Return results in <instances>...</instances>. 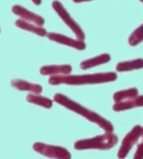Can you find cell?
<instances>
[{"label": "cell", "mask_w": 143, "mask_h": 159, "mask_svg": "<svg viewBox=\"0 0 143 159\" xmlns=\"http://www.w3.org/2000/svg\"><path fill=\"white\" fill-rule=\"evenodd\" d=\"M143 128L140 125H136L124 138L119 148L117 156L119 158H124L128 155L135 144L142 136Z\"/></svg>", "instance_id": "cell-6"}, {"label": "cell", "mask_w": 143, "mask_h": 159, "mask_svg": "<svg viewBox=\"0 0 143 159\" xmlns=\"http://www.w3.org/2000/svg\"><path fill=\"white\" fill-rule=\"evenodd\" d=\"M143 68V59L137 58L130 61L119 62L116 66L118 72H128L135 70H140Z\"/></svg>", "instance_id": "cell-14"}, {"label": "cell", "mask_w": 143, "mask_h": 159, "mask_svg": "<svg viewBox=\"0 0 143 159\" xmlns=\"http://www.w3.org/2000/svg\"><path fill=\"white\" fill-rule=\"evenodd\" d=\"M53 99L55 102L59 104V105H62L71 111H74L75 113L81 115V116L90 120L91 122L97 124L106 132H113L114 127L109 120H106L105 118L101 116V115L98 114L96 112L85 108L84 107L80 105L78 102H76L75 101L70 99L67 96H65V95L60 94V93H57L54 95Z\"/></svg>", "instance_id": "cell-2"}, {"label": "cell", "mask_w": 143, "mask_h": 159, "mask_svg": "<svg viewBox=\"0 0 143 159\" xmlns=\"http://www.w3.org/2000/svg\"><path fill=\"white\" fill-rule=\"evenodd\" d=\"M137 95H138V90L136 88H131V89L127 90H119V91L115 93L113 95V100L115 103L119 102L133 98L137 96Z\"/></svg>", "instance_id": "cell-16"}, {"label": "cell", "mask_w": 143, "mask_h": 159, "mask_svg": "<svg viewBox=\"0 0 143 159\" xmlns=\"http://www.w3.org/2000/svg\"><path fill=\"white\" fill-rule=\"evenodd\" d=\"M118 142V138L112 133L96 136L94 138L80 139L75 142L74 149L76 150L86 149H110Z\"/></svg>", "instance_id": "cell-3"}, {"label": "cell", "mask_w": 143, "mask_h": 159, "mask_svg": "<svg viewBox=\"0 0 143 159\" xmlns=\"http://www.w3.org/2000/svg\"><path fill=\"white\" fill-rule=\"evenodd\" d=\"M11 84L13 88L22 91L30 92L34 94H41L43 92V87L41 85L30 83L20 79H13L11 82Z\"/></svg>", "instance_id": "cell-10"}, {"label": "cell", "mask_w": 143, "mask_h": 159, "mask_svg": "<svg viewBox=\"0 0 143 159\" xmlns=\"http://www.w3.org/2000/svg\"><path fill=\"white\" fill-rule=\"evenodd\" d=\"M135 159H142L143 158V143H140L137 146L136 153L134 155Z\"/></svg>", "instance_id": "cell-18"}, {"label": "cell", "mask_w": 143, "mask_h": 159, "mask_svg": "<svg viewBox=\"0 0 143 159\" xmlns=\"http://www.w3.org/2000/svg\"><path fill=\"white\" fill-rule=\"evenodd\" d=\"M33 149L36 152L46 157L58 159H70L71 154L64 147L53 146L41 142H36L33 144Z\"/></svg>", "instance_id": "cell-5"}, {"label": "cell", "mask_w": 143, "mask_h": 159, "mask_svg": "<svg viewBox=\"0 0 143 159\" xmlns=\"http://www.w3.org/2000/svg\"><path fill=\"white\" fill-rule=\"evenodd\" d=\"M143 107V95L140 96L137 95L131 99L119 102H115L112 109L115 111H122L135 107Z\"/></svg>", "instance_id": "cell-11"}, {"label": "cell", "mask_w": 143, "mask_h": 159, "mask_svg": "<svg viewBox=\"0 0 143 159\" xmlns=\"http://www.w3.org/2000/svg\"><path fill=\"white\" fill-rule=\"evenodd\" d=\"M72 72V67L70 65H46L40 69V73L42 75L58 76L68 75Z\"/></svg>", "instance_id": "cell-9"}, {"label": "cell", "mask_w": 143, "mask_h": 159, "mask_svg": "<svg viewBox=\"0 0 143 159\" xmlns=\"http://www.w3.org/2000/svg\"><path fill=\"white\" fill-rule=\"evenodd\" d=\"M26 100L29 103L43 107L46 109H50L53 107V101L48 98L39 95V94H29L26 97Z\"/></svg>", "instance_id": "cell-15"}, {"label": "cell", "mask_w": 143, "mask_h": 159, "mask_svg": "<svg viewBox=\"0 0 143 159\" xmlns=\"http://www.w3.org/2000/svg\"><path fill=\"white\" fill-rule=\"evenodd\" d=\"M89 1H92V0H73V2H75V3H81V2H86Z\"/></svg>", "instance_id": "cell-19"}, {"label": "cell", "mask_w": 143, "mask_h": 159, "mask_svg": "<svg viewBox=\"0 0 143 159\" xmlns=\"http://www.w3.org/2000/svg\"><path fill=\"white\" fill-rule=\"evenodd\" d=\"M117 79V75L115 72L97 73L83 75H68L51 76L50 78L48 79V83L53 86L59 84L80 86V85L108 83V82L114 81Z\"/></svg>", "instance_id": "cell-1"}, {"label": "cell", "mask_w": 143, "mask_h": 159, "mask_svg": "<svg viewBox=\"0 0 143 159\" xmlns=\"http://www.w3.org/2000/svg\"><path fill=\"white\" fill-rule=\"evenodd\" d=\"M33 2V3L36 5H40L41 4V2H42V0H32Z\"/></svg>", "instance_id": "cell-20"}, {"label": "cell", "mask_w": 143, "mask_h": 159, "mask_svg": "<svg viewBox=\"0 0 143 159\" xmlns=\"http://www.w3.org/2000/svg\"><path fill=\"white\" fill-rule=\"evenodd\" d=\"M52 7L54 11L58 14L60 18L64 21V23L73 32L76 37L78 39L83 41L85 39L84 32L82 31L79 25L73 20V18L71 17L61 2H59L58 0H54L52 3Z\"/></svg>", "instance_id": "cell-4"}, {"label": "cell", "mask_w": 143, "mask_h": 159, "mask_svg": "<svg viewBox=\"0 0 143 159\" xmlns=\"http://www.w3.org/2000/svg\"><path fill=\"white\" fill-rule=\"evenodd\" d=\"M46 36L50 41L59 43L60 44L68 46L77 50L82 51L86 48V44L82 40L71 39L65 35L55 33V32H50L47 34Z\"/></svg>", "instance_id": "cell-7"}, {"label": "cell", "mask_w": 143, "mask_h": 159, "mask_svg": "<svg viewBox=\"0 0 143 159\" xmlns=\"http://www.w3.org/2000/svg\"><path fill=\"white\" fill-rule=\"evenodd\" d=\"M142 143H143V130H142Z\"/></svg>", "instance_id": "cell-21"}, {"label": "cell", "mask_w": 143, "mask_h": 159, "mask_svg": "<svg viewBox=\"0 0 143 159\" xmlns=\"http://www.w3.org/2000/svg\"><path fill=\"white\" fill-rule=\"evenodd\" d=\"M15 25L22 30H26L30 32H32L40 37H45L48 34L46 30L42 27V26H38L37 25L29 23L23 19H18L15 21Z\"/></svg>", "instance_id": "cell-13"}, {"label": "cell", "mask_w": 143, "mask_h": 159, "mask_svg": "<svg viewBox=\"0 0 143 159\" xmlns=\"http://www.w3.org/2000/svg\"><path fill=\"white\" fill-rule=\"evenodd\" d=\"M12 12L23 20L36 24L38 26H43L45 23V20L41 16L32 13L20 5H14L12 7Z\"/></svg>", "instance_id": "cell-8"}, {"label": "cell", "mask_w": 143, "mask_h": 159, "mask_svg": "<svg viewBox=\"0 0 143 159\" xmlns=\"http://www.w3.org/2000/svg\"><path fill=\"white\" fill-rule=\"evenodd\" d=\"M111 60V56L110 54L103 53L100 56L92 57L90 59L85 60L82 61L80 65V68L82 70H86L91 68L98 66V65L106 64Z\"/></svg>", "instance_id": "cell-12"}, {"label": "cell", "mask_w": 143, "mask_h": 159, "mask_svg": "<svg viewBox=\"0 0 143 159\" xmlns=\"http://www.w3.org/2000/svg\"><path fill=\"white\" fill-rule=\"evenodd\" d=\"M140 2H142V3H143V0H140Z\"/></svg>", "instance_id": "cell-22"}, {"label": "cell", "mask_w": 143, "mask_h": 159, "mask_svg": "<svg viewBox=\"0 0 143 159\" xmlns=\"http://www.w3.org/2000/svg\"><path fill=\"white\" fill-rule=\"evenodd\" d=\"M143 42V24L135 30L128 38V43L131 46H136Z\"/></svg>", "instance_id": "cell-17"}]
</instances>
